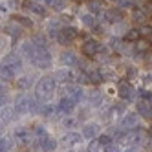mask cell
<instances>
[{
	"label": "cell",
	"mask_w": 152,
	"mask_h": 152,
	"mask_svg": "<svg viewBox=\"0 0 152 152\" xmlns=\"http://www.w3.org/2000/svg\"><path fill=\"white\" fill-rule=\"evenodd\" d=\"M55 92V79L53 77H42L37 84V90H35V97L39 101H46L48 97Z\"/></svg>",
	"instance_id": "6da1fadb"
},
{
	"label": "cell",
	"mask_w": 152,
	"mask_h": 152,
	"mask_svg": "<svg viewBox=\"0 0 152 152\" xmlns=\"http://www.w3.org/2000/svg\"><path fill=\"white\" fill-rule=\"evenodd\" d=\"M81 50H83V53H84L86 57H95L97 53L101 51V44L97 40H86Z\"/></svg>",
	"instance_id": "7a4b0ae2"
},
{
	"label": "cell",
	"mask_w": 152,
	"mask_h": 152,
	"mask_svg": "<svg viewBox=\"0 0 152 152\" xmlns=\"http://www.w3.org/2000/svg\"><path fill=\"white\" fill-rule=\"evenodd\" d=\"M97 136H99V125H97V123H86L84 128H83V137L94 139Z\"/></svg>",
	"instance_id": "3957f363"
},
{
	"label": "cell",
	"mask_w": 152,
	"mask_h": 152,
	"mask_svg": "<svg viewBox=\"0 0 152 152\" xmlns=\"http://www.w3.org/2000/svg\"><path fill=\"white\" fill-rule=\"evenodd\" d=\"M117 92H119V95H121L123 99H130L132 94H134V88H132V84H130V83L121 81V83L117 84Z\"/></svg>",
	"instance_id": "277c9868"
},
{
	"label": "cell",
	"mask_w": 152,
	"mask_h": 152,
	"mask_svg": "<svg viewBox=\"0 0 152 152\" xmlns=\"http://www.w3.org/2000/svg\"><path fill=\"white\" fill-rule=\"evenodd\" d=\"M73 108H75V101L70 99V97H62L59 101V112H62V114H72Z\"/></svg>",
	"instance_id": "5b68a950"
},
{
	"label": "cell",
	"mask_w": 152,
	"mask_h": 152,
	"mask_svg": "<svg viewBox=\"0 0 152 152\" xmlns=\"http://www.w3.org/2000/svg\"><path fill=\"white\" fill-rule=\"evenodd\" d=\"M40 147L42 150H46V152H53V150H57V141L53 139L51 136H44V137H40Z\"/></svg>",
	"instance_id": "8992f818"
},
{
	"label": "cell",
	"mask_w": 152,
	"mask_h": 152,
	"mask_svg": "<svg viewBox=\"0 0 152 152\" xmlns=\"http://www.w3.org/2000/svg\"><path fill=\"white\" fill-rule=\"evenodd\" d=\"M29 104H31V99H29V97H26V95H20L18 99H17V104H15V110H17L18 114H22V112L29 110Z\"/></svg>",
	"instance_id": "52a82bcc"
},
{
	"label": "cell",
	"mask_w": 152,
	"mask_h": 152,
	"mask_svg": "<svg viewBox=\"0 0 152 152\" xmlns=\"http://www.w3.org/2000/svg\"><path fill=\"white\" fill-rule=\"evenodd\" d=\"M83 139V134H79V132H68L66 136H64V143L66 145H75V143H79V141Z\"/></svg>",
	"instance_id": "ba28073f"
},
{
	"label": "cell",
	"mask_w": 152,
	"mask_h": 152,
	"mask_svg": "<svg viewBox=\"0 0 152 152\" xmlns=\"http://www.w3.org/2000/svg\"><path fill=\"white\" fill-rule=\"evenodd\" d=\"M121 123H123L125 128H134L136 123H137V115L136 114H128V115H125V119H123Z\"/></svg>",
	"instance_id": "9c48e42d"
},
{
	"label": "cell",
	"mask_w": 152,
	"mask_h": 152,
	"mask_svg": "<svg viewBox=\"0 0 152 152\" xmlns=\"http://www.w3.org/2000/svg\"><path fill=\"white\" fill-rule=\"evenodd\" d=\"M61 62L66 64V66H70V64H77V59H75L73 53L66 51V53H62V55H61Z\"/></svg>",
	"instance_id": "30bf717a"
},
{
	"label": "cell",
	"mask_w": 152,
	"mask_h": 152,
	"mask_svg": "<svg viewBox=\"0 0 152 152\" xmlns=\"http://www.w3.org/2000/svg\"><path fill=\"white\" fill-rule=\"evenodd\" d=\"M13 75H15V70L11 66H7V64H4V66H2V79L4 81H11Z\"/></svg>",
	"instance_id": "8fae6325"
},
{
	"label": "cell",
	"mask_w": 152,
	"mask_h": 152,
	"mask_svg": "<svg viewBox=\"0 0 152 152\" xmlns=\"http://www.w3.org/2000/svg\"><path fill=\"white\" fill-rule=\"evenodd\" d=\"M139 37H141L139 29H128V31H126V35H125V39H126L128 42H137Z\"/></svg>",
	"instance_id": "7c38bea8"
},
{
	"label": "cell",
	"mask_w": 152,
	"mask_h": 152,
	"mask_svg": "<svg viewBox=\"0 0 152 152\" xmlns=\"http://www.w3.org/2000/svg\"><path fill=\"white\" fill-rule=\"evenodd\" d=\"M137 112H139L141 115H145V117H150V115H152V108H150V104L139 103V104H137Z\"/></svg>",
	"instance_id": "4fadbf2b"
},
{
	"label": "cell",
	"mask_w": 152,
	"mask_h": 152,
	"mask_svg": "<svg viewBox=\"0 0 152 152\" xmlns=\"http://www.w3.org/2000/svg\"><path fill=\"white\" fill-rule=\"evenodd\" d=\"M15 137H17L18 143H28V141H29V134L26 132V130H17V132H15Z\"/></svg>",
	"instance_id": "5bb4252c"
},
{
	"label": "cell",
	"mask_w": 152,
	"mask_h": 152,
	"mask_svg": "<svg viewBox=\"0 0 152 152\" xmlns=\"http://www.w3.org/2000/svg\"><path fill=\"white\" fill-rule=\"evenodd\" d=\"M86 75H88V79H90V83H101L103 81V77H101V73L99 72H97V70H90L88 73H86Z\"/></svg>",
	"instance_id": "9a60e30c"
},
{
	"label": "cell",
	"mask_w": 152,
	"mask_h": 152,
	"mask_svg": "<svg viewBox=\"0 0 152 152\" xmlns=\"http://www.w3.org/2000/svg\"><path fill=\"white\" fill-rule=\"evenodd\" d=\"M139 33H141V37H143V39H150L152 37V26H147V24H143V26H141L139 28Z\"/></svg>",
	"instance_id": "2e32d148"
},
{
	"label": "cell",
	"mask_w": 152,
	"mask_h": 152,
	"mask_svg": "<svg viewBox=\"0 0 152 152\" xmlns=\"http://www.w3.org/2000/svg\"><path fill=\"white\" fill-rule=\"evenodd\" d=\"M132 17H134V20H137L139 24H145V20H147V13H145V11H141V9H136Z\"/></svg>",
	"instance_id": "e0dca14e"
},
{
	"label": "cell",
	"mask_w": 152,
	"mask_h": 152,
	"mask_svg": "<svg viewBox=\"0 0 152 152\" xmlns=\"http://www.w3.org/2000/svg\"><path fill=\"white\" fill-rule=\"evenodd\" d=\"M13 20H17V24H22V26L28 28V29H29V28H33V22H31L29 18H26V17H15Z\"/></svg>",
	"instance_id": "ac0fdd59"
},
{
	"label": "cell",
	"mask_w": 152,
	"mask_h": 152,
	"mask_svg": "<svg viewBox=\"0 0 152 152\" xmlns=\"http://www.w3.org/2000/svg\"><path fill=\"white\" fill-rule=\"evenodd\" d=\"M57 40L61 42V44H64V46H66V44H70V42H72V39H70L66 33H64V29H61L59 33H57Z\"/></svg>",
	"instance_id": "d6986e66"
},
{
	"label": "cell",
	"mask_w": 152,
	"mask_h": 152,
	"mask_svg": "<svg viewBox=\"0 0 152 152\" xmlns=\"http://www.w3.org/2000/svg\"><path fill=\"white\" fill-rule=\"evenodd\" d=\"M29 9H31V11H33L35 15H40V17H44V13H46L44 6H40V4H35V2L31 4V7H29Z\"/></svg>",
	"instance_id": "ffe728a7"
},
{
	"label": "cell",
	"mask_w": 152,
	"mask_h": 152,
	"mask_svg": "<svg viewBox=\"0 0 152 152\" xmlns=\"http://www.w3.org/2000/svg\"><path fill=\"white\" fill-rule=\"evenodd\" d=\"M83 22H84V26H88V28L92 26L94 28L95 26V17L94 15H83Z\"/></svg>",
	"instance_id": "44dd1931"
},
{
	"label": "cell",
	"mask_w": 152,
	"mask_h": 152,
	"mask_svg": "<svg viewBox=\"0 0 152 152\" xmlns=\"http://www.w3.org/2000/svg\"><path fill=\"white\" fill-rule=\"evenodd\" d=\"M101 143V147H108V145H112V137L108 136V134H103V136H99V139H97Z\"/></svg>",
	"instance_id": "7402d4cb"
},
{
	"label": "cell",
	"mask_w": 152,
	"mask_h": 152,
	"mask_svg": "<svg viewBox=\"0 0 152 152\" xmlns=\"http://www.w3.org/2000/svg\"><path fill=\"white\" fill-rule=\"evenodd\" d=\"M18 88H29L31 86V79L29 77H22V79H18Z\"/></svg>",
	"instance_id": "603a6c76"
},
{
	"label": "cell",
	"mask_w": 152,
	"mask_h": 152,
	"mask_svg": "<svg viewBox=\"0 0 152 152\" xmlns=\"http://www.w3.org/2000/svg\"><path fill=\"white\" fill-rule=\"evenodd\" d=\"M64 33H66L72 40L75 39V37H77V29H75V28H72V26H68V28H64Z\"/></svg>",
	"instance_id": "cb8c5ba5"
},
{
	"label": "cell",
	"mask_w": 152,
	"mask_h": 152,
	"mask_svg": "<svg viewBox=\"0 0 152 152\" xmlns=\"http://www.w3.org/2000/svg\"><path fill=\"white\" fill-rule=\"evenodd\" d=\"M51 112H53V106L51 104H44V106H42V110H40L42 115H50Z\"/></svg>",
	"instance_id": "d4e9b609"
},
{
	"label": "cell",
	"mask_w": 152,
	"mask_h": 152,
	"mask_svg": "<svg viewBox=\"0 0 152 152\" xmlns=\"http://www.w3.org/2000/svg\"><path fill=\"white\" fill-rule=\"evenodd\" d=\"M99 2H90V13L94 15V13H97V11H99Z\"/></svg>",
	"instance_id": "484cf974"
},
{
	"label": "cell",
	"mask_w": 152,
	"mask_h": 152,
	"mask_svg": "<svg viewBox=\"0 0 152 152\" xmlns=\"http://www.w3.org/2000/svg\"><path fill=\"white\" fill-rule=\"evenodd\" d=\"M62 7H64V0H55V2H53V9H57V11H61Z\"/></svg>",
	"instance_id": "4316f807"
},
{
	"label": "cell",
	"mask_w": 152,
	"mask_h": 152,
	"mask_svg": "<svg viewBox=\"0 0 152 152\" xmlns=\"http://www.w3.org/2000/svg\"><path fill=\"white\" fill-rule=\"evenodd\" d=\"M68 75H70V73H68L66 70H59V72H57V77H68Z\"/></svg>",
	"instance_id": "83f0119b"
},
{
	"label": "cell",
	"mask_w": 152,
	"mask_h": 152,
	"mask_svg": "<svg viewBox=\"0 0 152 152\" xmlns=\"http://www.w3.org/2000/svg\"><path fill=\"white\" fill-rule=\"evenodd\" d=\"M147 11L152 15V2H150V4H147Z\"/></svg>",
	"instance_id": "f1b7e54d"
},
{
	"label": "cell",
	"mask_w": 152,
	"mask_h": 152,
	"mask_svg": "<svg viewBox=\"0 0 152 152\" xmlns=\"http://www.w3.org/2000/svg\"><path fill=\"white\" fill-rule=\"evenodd\" d=\"M150 136H152V125H150Z\"/></svg>",
	"instance_id": "f546056e"
}]
</instances>
